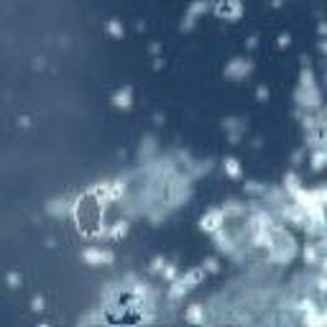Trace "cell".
Masks as SVG:
<instances>
[{"label":"cell","instance_id":"1","mask_svg":"<svg viewBox=\"0 0 327 327\" xmlns=\"http://www.w3.org/2000/svg\"><path fill=\"white\" fill-rule=\"evenodd\" d=\"M120 184H100L90 189L87 194H82L74 204V223L82 235L90 238H120L126 233V220H120L115 215Z\"/></svg>","mask_w":327,"mask_h":327},{"label":"cell","instance_id":"2","mask_svg":"<svg viewBox=\"0 0 327 327\" xmlns=\"http://www.w3.org/2000/svg\"><path fill=\"white\" fill-rule=\"evenodd\" d=\"M215 11H217V16H223V18H230V21L240 18V13H243V8H240V3H238V0H220Z\"/></svg>","mask_w":327,"mask_h":327},{"label":"cell","instance_id":"3","mask_svg":"<svg viewBox=\"0 0 327 327\" xmlns=\"http://www.w3.org/2000/svg\"><path fill=\"white\" fill-rule=\"evenodd\" d=\"M220 223H223V215L220 212H210L207 217H202V230H217L220 228Z\"/></svg>","mask_w":327,"mask_h":327},{"label":"cell","instance_id":"4","mask_svg":"<svg viewBox=\"0 0 327 327\" xmlns=\"http://www.w3.org/2000/svg\"><path fill=\"white\" fill-rule=\"evenodd\" d=\"M85 258H87V261H113L110 253H100V251H87Z\"/></svg>","mask_w":327,"mask_h":327},{"label":"cell","instance_id":"5","mask_svg":"<svg viewBox=\"0 0 327 327\" xmlns=\"http://www.w3.org/2000/svg\"><path fill=\"white\" fill-rule=\"evenodd\" d=\"M228 169H230V174H233V177L238 174V167H235V161H228Z\"/></svg>","mask_w":327,"mask_h":327},{"label":"cell","instance_id":"6","mask_svg":"<svg viewBox=\"0 0 327 327\" xmlns=\"http://www.w3.org/2000/svg\"><path fill=\"white\" fill-rule=\"evenodd\" d=\"M324 51H327V44H324Z\"/></svg>","mask_w":327,"mask_h":327}]
</instances>
